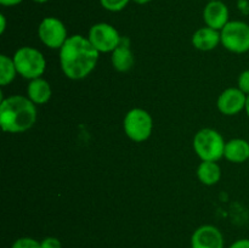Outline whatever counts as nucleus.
Masks as SVG:
<instances>
[{"instance_id": "obj_8", "label": "nucleus", "mask_w": 249, "mask_h": 248, "mask_svg": "<svg viewBox=\"0 0 249 248\" xmlns=\"http://www.w3.org/2000/svg\"><path fill=\"white\" fill-rule=\"evenodd\" d=\"M38 35L41 43L49 49L60 50L68 39L67 29L62 21L56 17H45L40 22L38 28Z\"/></svg>"}, {"instance_id": "obj_29", "label": "nucleus", "mask_w": 249, "mask_h": 248, "mask_svg": "<svg viewBox=\"0 0 249 248\" xmlns=\"http://www.w3.org/2000/svg\"><path fill=\"white\" fill-rule=\"evenodd\" d=\"M248 141H249V139H248Z\"/></svg>"}, {"instance_id": "obj_24", "label": "nucleus", "mask_w": 249, "mask_h": 248, "mask_svg": "<svg viewBox=\"0 0 249 248\" xmlns=\"http://www.w3.org/2000/svg\"><path fill=\"white\" fill-rule=\"evenodd\" d=\"M0 33H4L5 32V28H6V18H5L4 15H0Z\"/></svg>"}, {"instance_id": "obj_5", "label": "nucleus", "mask_w": 249, "mask_h": 248, "mask_svg": "<svg viewBox=\"0 0 249 248\" xmlns=\"http://www.w3.org/2000/svg\"><path fill=\"white\" fill-rule=\"evenodd\" d=\"M125 135L135 142H142L151 136L153 130V121L146 109L133 108L125 114L123 122Z\"/></svg>"}, {"instance_id": "obj_12", "label": "nucleus", "mask_w": 249, "mask_h": 248, "mask_svg": "<svg viewBox=\"0 0 249 248\" xmlns=\"http://www.w3.org/2000/svg\"><path fill=\"white\" fill-rule=\"evenodd\" d=\"M219 43H221L220 31H216L211 27L199 28L192 35V45L201 51L213 50L219 45Z\"/></svg>"}, {"instance_id": "obj_20", "label": "nucleus", "mask_w": 249, "mask_h": 248, "mask_svg": "<svg viewBox=\"0 0 249 248\" xmlns=\"http://www.w3.org/2000/svg\"><path fill=\"white\" fill-rule=\"evenodd\" d=\"M238 89L242 90L246 95H249V70L243 71L238 77Z\"/></svg>"}, {"instance_id": "obj_7", "label": "nucleus", "mask_w": 249, "mask_h": 248, "mask_svg": "<svg viewBox=\"0 0 249 248\" xmlns=\"http://www.w3.org/2000/svg\"><path fill=\"white\" fill-rule=\"evenodd\" d=\"M88 39L99 53H113L121 44L122 36L112 24L96 23L90 28Z\"/></svg>"}, {"instance_id": "obj_9", "label": "nucleus", "mask_w": 249, "mask_h": 248, "mask_svg": "<svg viewBox=\"0 0 249 248\" xmlns=\"http://www.w3.org/2000/svg\"><path fill=\"white\" fill-rule=\"evenodd\" d=\"M247 95L238 88H229L218 97L216 106L225 116H235L246 108Z\"/></svg>"}, {"instance_id": "obj_14", "label": "nucleus", "mask_w": 249, "mask_h": 248, "mask_svg": "<svg viewBox=\"0 0 249 248\" xmlns=\"http://www.w3.org/2000/svg\"><path fill=\"white\" fill-rule=\"evenodd\" d=\"M51 87L43 78H36L27 87V97L34 105H44L51 99Z\"/></svg>"}, {"instance_id": "obj_4", "label": "nucleus", "mask_w": 249, "mask_h": 248, "mask_svg": "<svg viewBox=\"0 0 249 248\" xmlns=\"http://www.w3.org/2000/svg\"><path fill=\"white\" fill-rule=\"evenodd\" d=\"M12 60L16 66L17 73L26 79L32 80L36 78H41V75L45 72V57L38 49L31 48V46L19 48L15 53Z\"/></svg>"}, {"instance_id": "obj_27", "label": "nucleus", "mask_w": 249, "mask_h": 248, "mask_svg": "<svg viewBox=\"0 0 249 248\" xmlns=\"http://www.w3.org/2000/svg\"><path fill=\"white\" fill-rule=\"evenodd\" d=\"M33 1H36V2H39V4H43V2H46V1H49V0H33Z\"/></svg>"}, {"instance_id": "obj_13", "label": "nucleus", "mask_w": 249, "mask_h": 248, "mask_svg": "<svg viewBox=\"0 0 249 248\" xmlns=\"http://www.w3.org/2000/svg\"><path fill=\"white\" fill-rule=\"evenodd\" d=\"M112 66L118 72H128L134 66V55L129 46L128 39L122 38L121 44L112 53Z\"/></svg>"}, {"instance_id": "obj_15", "label": "nucleus", "mask_w": 249, "mask_h": 248, "mask_svg": "<svg viewBox=\"0 0 249 248\" xmlns=\"http://www.w3.org/2000/svg\"><path fill=\"white\" fill-rule=\"evenodd\" d=\"M224 157L232 163H243L249 159V141L232 139L225 143Z\"/></svg>"}, {"instance_id": "obj_30", "label": "nucleus", "mask_w": 249, "mask_h": 248, "mask_svg": "<svg viewBox=\"0 0 249 248\" xmlns=\"http://www.w3.org/2000/svg\"><path fill=\"white\" fill-rule=\"evenodd\" d=\"M248 160H249V159H248Z\"/></svg>"}, {"instance_id": "obj_6", "label": "nucleus", "mask_w": 249, "mask_h": 248, "mask_svg": "<svg viewBox=\"0 0 249 248\" xmlns=\"http://www.w3.org/2000/svg\"><path fill=\"white\" fill-rule=\"evenodd\" d=\"M224 48L235 53L249 51V24L243 21H229L220 31Z\"/></svg>"}, {"instance_id": "obj_3", "label": "nucleus", "mask_w": 249, "mask_h": 248, "mask_svg": "<svg viewBox=\"0 0 249 248\" xmlns=\"http://www.w3.org/2000/svg\"><path fill=\"white\" fill-rule=\"evenodd\" d=\"M225 141L219 131L211 128L201 129L195 135L194 150L202 160L218 162L224 157Z\"/></svg>"}, {"instance_id": "obj_22", "label": "nucleus", "mask_w": 249, "mask_h": 248, "mask_svg": "<svg viewBox=\"0 0 249 248\" xmlns=\"http://www.w3.org/2000/svg\"><path fill=\"white\" fill-rule=\"evenodd\" d=\"M229 248H249V238H241L235 241Z\"/></svg>"}, {"instance_id": "obj_18", "label": "nucleus", "mask_w": 249, "mask_h": 248, "mask_svg": "<svg viewBox=\"0 0 249 248\" xmlns=\"http://www.w3.org/2000/svg\"><path fill=\"white\" fill-rule=\"evenodd\" d=\"M130 1L131 0H100L102 7L111 12L122 11Z\"/></svg>"}, {"instance_id": "obj_25", "label": "nucleus", "mask_w": 249, "mask_h": 248, "mask_svg": "<svg viewBox=\"0 0 249 248\" xmlns=\"http://www.w3.org/2000/svg\"><path fill=\"white\" fill-rule=\"evenodd\" d=\"M131 1L136 2V4L139 5H145V4H148L150 1H152V0H131Z\"/></svg>"}, {"instance_id": "obj_21", "label": "nucleus", "mask_w": 249, "mask_h": 248, "mask_svg": "<svg viewBox=\"0 0 249 248\" xmlns=\"http://www.w3.org/2000/svg\"><path fill=\"white\" fill-rule=\"evenodd\" d=\"M40 243H41V248H62L61 241L58 240V238L53 237V236L45 237Z\"/></svg>"}, {"instance_id": "obj_26", "label": "nucleus", "mask_w": 249, "mask_h": 248, "mask_svg": "<svg viewBox=\"0 0 249 248\" xmlns=\"http://www.w3.org/2000/svg\"><path fill=\"white\" fill-rule=\"evenodd\" d=\"M246 113L249 117V95H247V102H246V108H245Z\"/></svg>"}, {"instance_id": "obj_17", "label": "nucleus", "mask_w": 249, "mask_h": 248, "mask_svg": "<svg viewBox=\"0 0 249 248\" xmlns=\"http://www.w3.org/2000/svg\"><path fill=\"white\" fill-rule=\"evenodd\" d=\"M17 73L14 60L6 55H0V85L6 87L14 82Z\"/></svg>"}, {"instance_id": "obj_11", "label": "nucleus", "mask_w": 249, "mask_h": 248, "mask_svg": "<svg viewBox=\"0 0 249 248\" xmlns=\"http://www.w3.org/2000/svg\"><path fill=\"white\" fill-rule=\"evenodd\" d=\"M203 19L207 27L221 31L229 23V9L223 1H208L203 10Z\"/></svg>"}, {"instance_id": "obj_19", "label": "nucleus", "mask_w": 249, "mask_h": 248, "mask_svg": "<svg viewBox=\"0 0 249 248\" xmlns=\"http://www.w3.org/2000/svg\"><path fill=\"white\" fill-rule=\"evenodd\" d=\"M11 248H41V243L32 237L17 238Z\"/></svg>"}, {"instance_id": "obj_1", "label": "nucleus", "mask_w": 249, "mask_h": 248, "mask_svg": "<svg viewBox=\"0 0 249 248\" xmlns=\"http://www.w3.org/2000/svg\"><path fill=\"white\" fill-rule=\"evenodd\" d=\"M99 53L87 36L80 34L68 36L60 49V66L63 74L72 80L84 79L96 67Z\"/></svg>"}, {"instance_id": "obj_28", "label": "nucleus", "mask_w": 249, "mask_h": 248, "mask_svg": "<svg viewBox=\"0 0 249 248\" xmlns=\"http://www.w3.org/2000/svg\"><path fill=\"white\" fill-rule=\"evenodd\" d=\"M208 1H215V0H208Z\"/></svg>"}, {"instance_id": "obj_23", "label": "nucleus", "mask_w": 249, "mask_h": 248, "mask_svg": "<svg viewBox=\"0 0 249 248\" xmlns=\"http://www.w3.org/2000/svg\"><path fill=\"white\" fill-rule=\"evenodd\" d=\"M23 0H0V4L2 6H15V5H18Z\"/></svg>"}, {"instance_id": "obj_10", "label": "nucleus", "mask_w": 249, "mask_h": 248, "mask_svg": "<svg viewBox=\"0 0 249 248\" xmlns=\"http://www.w3.org/2000/svg\"><path fill=\"white\" fill-rule=\"evenodd\" d=\"M221 231L213 225H202L191 236V248H224Z\"/></svg>"}, {"instance_id": "obj_2", "label": "nucleus", "mask_w": 249, "mask_h": 248, "mask_svg": "<svg viewBox=\"0 0 249 248\" xmlns=\"http://www.w3.org/2000/svg\"><path fill=\"white\" fill-rule=\"evenodd\" d=\"M36 105L27 96L12 95L1 100L0 124L6 133H24L36 124Z\"/></svg>"}, {"instance_id": "obj_16", "label": "nucleus", "mask_w": 249, "mask_h": 248, "mask_svg": "<svg viewBox=\"0 0 249 248\" xmlns=\"http://www.w3.org/2000/svg\"><path fill=\"white\" fill-rule=\"evenodd\" d=\"M197 177L199 181L204 185H215L221 177V169L216 162L211 160H202L201 164L197 168Z\"/></svg>"}]
</instances>
